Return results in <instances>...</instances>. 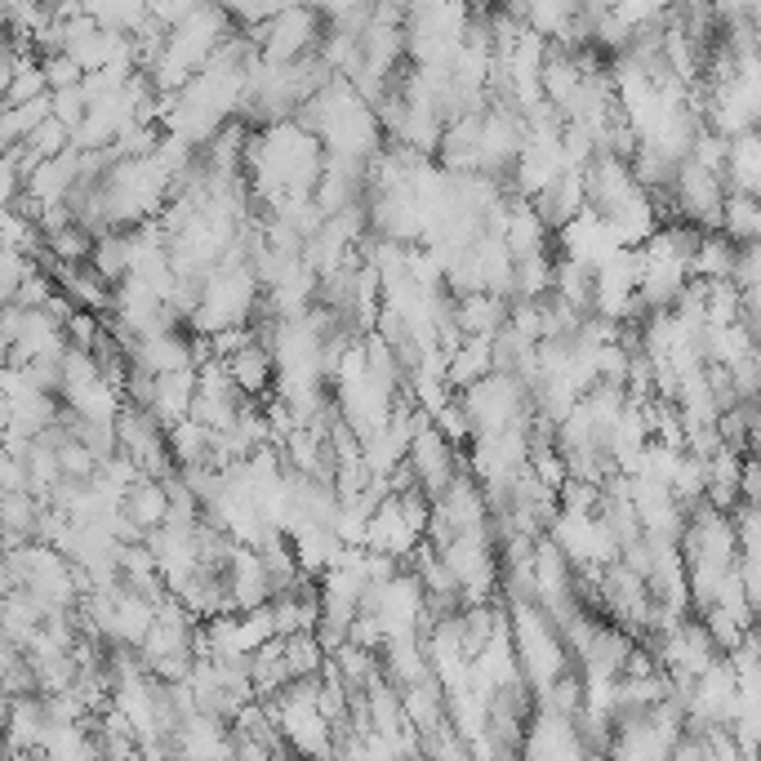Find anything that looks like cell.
Instances as JSON below:
<instances>
[{
    "label": "cell",
    "mask_w": 761,
    "mask_h": 761,
    "mask_svg": "<svg viewBox=\"0 0 761 761\" xmlns=\"http://www.w3.org/2000/svg\"><path fill=\"white\" fill-rule=\"evenodd\" d=\"M405 463H410V472H414V485L428 494V499H437V494L455 481V472H463L459 446L446 441V437L437 433L433 418L414 428V437H410V446H405Z\"/></svg>",
    "instance_id": "obj_1"
},
{
    "label": "cell",
    "mask_w": 761,
    "mask_h": 761,
    "mask_svg": "<svg viewBox=\"0 0 761 761\" xmlns=\"http://www.w3.org/2000/svg\"><path fill=\"white\" fill-rule=\"evenodd\" d=\"M668 10H672V0H611V19L624 23L633 36L659 27L668 19Z\"/></svg>",
    "instance_id": "obj_10"
},
{
    "label": "cell",
    "mask_w": 761,
    "mask_h": 761,
    "mask_svg": "<svg viewBox=\"0 0 761 761\" xmlns=\"http://www.w3.org/2000/svg\"><path fill=\"white\" fill-rule=\"evenodd\" d=\"M121 513H125L143 535L156 530V526L165 522V513H169L165 485H160L156 477H138V481H130V485L121 490Z\"/></svg>",
    "instance_id": "obj_5"
},
{
    "label": "cell",
    "mask_w": 761,
    "mask_h": 761,
    "mask_svg": "<svg viewBox=\"0 0 761 761\" xmlns=\"http://www.w3.org/2000/svg\"><path fill=\"white\" fill-rule=\"evenodd\" d=\"M45 236V249L41 254H49V259H58V264H85L90 259V245H94V232L85 227V223H63V227H49V232H41Z\"/></svg>",
    "instance_id": "obj_8"
},
{
    "label": "cell",
    "mask_w": 761,
    "mask_h": 761,
    "mask_svg": "<svg viewBox=\"0 0 761 761\" xmlns=\"http://www.w3.org/2000/svg\"><path fill=\"white\" fill-rule=\"evenodd\" d=\"M223 366H227V374L245 401H259L277 383V357L268 344H259V338H249V344H240L232 357H223Z\"/></svg>",
    "instance_id": "obj_3"
},
{
    "label": "cell",
    "mask_w": 761,
    "mask_h": 761,
    "mask_svg": "<svg viewBox=\"0 0 761 761\" xmlns=\"http://www.w3.org/2000/svg\"><path fill=\"white\" fill-rule=\"evenodd\" d=\"M49 94V80H45V67H14L10 85H5V94H0V103L5 108H19L27 99H41Z\"/></svg>",
    "instance_id": "obj_12"
},
{
    "label": "cell",
    "mask_w": 761,
    "mask_h": 761,
    "mask_svg": "<svg viewBox=\"0 0 761 761\" xmlns=\"http://www.w3.org/2000/svg\"><path fill=\"white\" fill-rule=\"evenodd\" d=\"M54 459H58V472H63L67 481H90V477L99 472V459L90 455V446L76 441V437H63V441L54 446Z\"/></svg>",
    "instance_id": "obj_11"
},
{
    "label": "cell",
    "mask_w": 761,
    "mask_h": 761,
    "mask_svg": "<svg viewBox=\"0 0 761 761\" xmlns=\"http://www.w3.org/2000/svg\"><path fill=\"white\" fill-rule=\"evenodd\" d=\"M219 10L236 14L240 23H259L264 14H272V10H268V0H219Z\"/></svg>",
    "instance_id": "obj_15"
},
{
    "label": "cell",
    "mask_w": 761,
    "mask_h": 761,
    "mask_svg": "<svg viewBox=\"0 0 761 761\" xmlns=\"http://www.w3.org/2000/svg\"><path fill=\"white\" fill-rule=\"evenodd\" d=\"M721 183L726 192H752L761 183V143L757 130H739L726 138V165H721Z\"/></svg>",
    "instance_id": "obj_4"
},
{
    "label": "cell",
    "mask_w": 761,
    "mask_h": 761,
    "mask_svg": "<svg viewBox=\"0 0 761 761\" xmlns=\"http://www.w3.org/2000/svg\"><path fill=\"white\" fill-rule=\"evenodd\" d=\"M80 76H85V67L67 54V49H58L49 63H45V80H49V90H67V85H80Z\"/></svg>",
    "instance_id": "obj_14"
},
{
    "label": "cell",
    "mask_w": 761,
    "mask_h": 761,
    "mask_svg": "<svg viewBox=\"0 0 761 761\" xmlns=\"http://www.w3.org/2000/svg\"><path fill=\"white\" fill-rule=\"evenodd\" d=\"M32 268H36V264H32V254L0 245V307L14 303V290L23 286V277H27Z\"/></svg>",
    "instance_id": "obj_13"
},
{
    "label": "cell",
    "mask_w": 761,
    "mask_h": 761,
    "mask_svg": "<svg viewBox=\"0 0 761 761\" xmlns=\"http://www.w3.org/2000/svg\"><path fill=\"white\" fill-rule=\"evenodd\" d=\"M316 41H321V14L312 5H286V10L268 14V23L259 27L264 63H294V58L312 54Z\"/></svg>",
    "instance_id": "obj_2"
},
{
    "label": "cell",
    "mask_w": 761,
    "mask_h": 761,
    "mask_svg": "<svg viewBox=\"0 0 761 761\" xmlns=\"http://www.w3.org/2000/svg\"><path fill=\"white\" fill-rule=\"evenodd\" d=\"M130 249H134V240H130V232H121V227H108V232H99L94 236V245H90V264L108 286H121L125 277H130Z\"/></svg>",
    "instance_id": "obj_6"
},
{
    "label": "cell",
    "mask_w": 761,
    "mask_h": 761,
    "mask_svg": "<svg viewBox=\"0 0 761 761\" xmlns=\"http://www.w3.org/2000/svg\"><path fill=\"white\" fill-rule=\"evenodd\" d=\"M281 663L290 676H316L325 663V650L312 633H290V637H281Z\"/></svg>",
    "instance_id": "obj_9"
},
{
    "label": "cell",
    "mask_w": 761,
    "mask_h": 761,
    "mask_svg": "<svg viewBox=\"0 0 761 761\" xmlns=\"http://www.w3.org/2000/svg\"><path fill=\"white\" fill-rule=\"evenodd\" d=\"M717 232H726L735 245L757 240V232H761V210H757V197H752V192H726Z\"/></svg>",
    "instance_id": "obj_7"
}]
</instances>
